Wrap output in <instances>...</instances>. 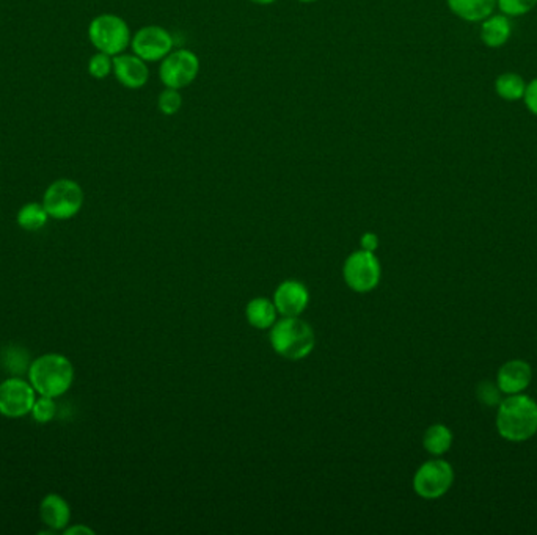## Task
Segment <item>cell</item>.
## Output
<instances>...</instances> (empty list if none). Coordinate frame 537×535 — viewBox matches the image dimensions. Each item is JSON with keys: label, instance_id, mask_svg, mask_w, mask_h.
<instances>
[{"label": "cell", "instance_id": "5", "mask_svg": "<svg viewBox=\"0 0 537 535\" xmlns=\"http://www.w3.org/2000/svg\"><path fill=\"white\" fill-rule=\"evenodd\" d=\"M43 206L49 218L69 220L81 212L84 191L73 179H57L44 192Z\"/></svg>", "mask_w": 537, "mask_h": 535}, {"label": "cell", "instance_id": "19", "mask_svg": "<svg viewBox=\"0 0 537 535\" xmlns=\"http://www.w3.org/2000/svg\"><path fill=\"white\" fill-rule=\"evenodd\" d=\"M49 220L43 203H27L19 210L16 222L24 231H38Z\"/></svg>", "mask_w": 537, "mask_h": 535}, {"label": "cell", "instance_id": "3", "mask_svg": "<svg viewBox=\"0 0 537 535\" xmlns=\"http://www.w3.org/2000/svg\"><path fill=\"white\" fill-rule=\"evenodd\" d=\"M271 344L280 357L299 361L309 357L315 349V332L305 320L283 317L272 325Z\"/></svg>", "mask_w": 537, "mask_h": 535}, {"label": "cell", "instance_id": "4", "mask_svg": "<svg viewBox=\"0 0 537 535\" xmlns=\"http://www.w3.org/2000/svg\"><path fill=\"white\" fill-rule=\"evenodd\" d=\"M88 38L98 52L115 57L126 52L130 46V29L118 14H99L88 25Z\"/></svg>", "mask_w": 537, "mask_h": 535}, {"label": "cell", "instance_id": "24", "mask_svg": "<svg viewBox=\"0 0 537 535\" xmlns=\"http://www.w3.org/2000/svg\"><path fill=\"white\" fill-rule=\"evenodd\" d=\"M4 355L13 358V361L12 360L10 361H4L6 370H12V374L21 376L22 370H29L31 363H29L27 352L22 351V349H16V347H10V349H6V352H4Z\"/></svg>", "mask_w": 537, "mask_h": 535}, {"label": "cell", "instance_id": "27", "mask_svg": "<svg viewBox=\"0 0 537 535\" xmlns=\"http://www.w3.org/2000/svg\"><path fill=\"white\" fill-rule=\"evenodd\" d=\"M524 99H525V104L526 107H528V111H532L533 115H536L537 117V79L532 80V82L526 85Z\"/></svg>", "mask_w": 537, "mask_h": 535}, {"label": "cell", "instance_id": "14", "mask_svg": "<svg viewBox=\"0 0 537 535\" xmlns=\"http://www.w3.org/2000/svg\"><path fill=\"white\" fill-rule=\"evenodd\" d=\"M40 518L49 530L63 532L71 522V507L63 496L49 493L40 504Z\"/></svg>", "mask_w": 537, "mask_h": 535}, {"label": "cell", "instance_id": "6", "mask_svg": "<svg viewBox=\"0 0 537 535\" xmlns=\"http://www.w3.org/2000/svg\"><path fill=\"white\" fill-rule=\"evenodd\" d=\"M200 58L189 49H174L159 65V77L166 88L183 90L195 82Z\"/></svg>", "mask_w": 537, "mask_h": 535}, {"label": "cell", "instance_id": "23", "mask_svg": "<svg viewBox=\"0 0 537 535\" xmlns=\"http://www.w3.org/2000/svg\"><path fill=\"white\" fill-rule=\"evenodd\" d=\"M88 73L94 79L103 80L113 73V57L107 56L104 52H98L88 62Z\"/></svg>", "mask_w": 537, "mask_h": 535}, {"label": "cell", "instance_id": "7", "mask_svg": "<svg viewBox=\"0 0 537 535\" xmlns=\"http://www.w3.org/2000/svg\"><path fill=\"white\" fill-rule=\"evenodd\" d=\"M343 275L351 290L363 294L376 290L379 286L382 278V267L374 253L360 250L346 259Z\"/></svg>", "mask_w": 537, "mask_h": 535}, {"label": "cell", "instance_id": "10", "mask_svg": "<svg viewBox=\"0 0 537 535\" xmlns=\"http://www.w3.org/2000/svg\"><path fill=\"white\" fill-rule=\"evenodd\" d=\"M172 33L161 25H145L132 35L130 49L147 63L162 62L174 50Z\"/></svg>", "mask_w": 537, "mask_h": 535}, {"label": "cell", "instance_id": "18", "mask_svg": "<svg viewBox=\"0 0 537 535\" xmlns=\"http://www.w3.org/2000/svg\"><path fill=\"white\" fill-rule=\"evenodd\" d=\"M451 444H452V432L446 425L434 424L425 432L423 446L433 456H443L450 450Z\"/></svg>", "mask_w": 537, "mask_h": 535}, {"label": "cell", "instance_id": "30", "mask_svg": "<svg viewBox=\"0 0 537 535\" xmlns=\"http://www.w3.org/2000/svg\"><path fill=\"white\" fill-rule=\"evenodd\" d=\"M248 2L256 4V5H272V4H275L277 0H248Z\"/></svg>", "mask_w": 537, "mask_h": 535}, {"label": "cell", "instance_id": "31", "mask_svg": "<svg viewBox=\"0 0 537 535\" xmlns=\"http://www.w3.org/2000/svg\"><path fill=\"white\" fill-rule=\"evenodd\" d=\"M297 2H300V4H315L318 0H297Z\"/></svg>", "mask_w": 537, "mask_h": 535}, {"label": "cell", "instance_id": "22", "mask_svg": "<svg viewBox=\"0 0 537 535\" xmlns=\"http://www.w3.org/2000/svg\"><path fill=\"white\" fill-rule=\"evenodd\" d=\"M31 416L40 423V424H48L52 419L56 418L57 404L54 397H46V396H40L33 404L31 408Z\"/></svg>", "mask_w": 537, "mask_h": 535}, {"label": "cell", "instance_id": "25", "mask_svg": "<svg viewBox=\"0 0 537 535\" xmlns=\"http://www.w3.org/2000/svg\"><path fill=\"white\" fill-rule=\"evenodd\" d=\"M497 5L503 14L522 16L537 5V0H497Z\"/></svg>", "mask_w": 537, "mask_h": 535}, {"label": "cell", "instance_id": "29", "mask_svg": "<svg viewBox=\"0 0 537 535\" xmlns=\"http://www.w3.org/2000/svg\"><path fill=\"white\" fill-rule=\"evenodd\" d=\"M63 534H67V535H79V534H84V535H93L94 534V531L90 530V528H87V526H84V524H76V526H73V528H65V530H63Z\"/></svg>", "mask_w": 537, "mask_h": 535}, {"label": "cell", "instance_id": "16", "mask_svg": "<svg viewBox=\"0 0 537 535\" xmlns=\"http://www.w3.org/2000/svg\"><path fill=\"white\" fill-rule=\"evenodd\" d=\"M511 33H513L511 22L503 14L488 16L482 22L481 40L482 43L488 48H500L503 44H506Z\"/></svg>", "mask_w": 537, "mask_h": 535}, {"label": "cell", "instance_id": "15", "mask_svg": "<svg viewBox=\"0 0 537 535\" xmlns=\"http://www.w3.org/2000/svg\"><path fill=\"white\" fill-rule=\"evenodd\" d=\"M446 4L457 18L478 22L488 19L494 13L497 0H446Z\"/></svg>", "mask_w": 537, "mask_h": 535}, {"label": "cell", "instance_id": "9", "mask_svg": "<svg viewBox=\"0 0 537 535\" xmlns=\"http://www.w3.org/2000/svg\"><path fill=\"white\" fill-rule=\"evenodd\" d=\"M37 391L21 377H10L0 383V415L5 418H24L31 415Z\"/></svg>", "mask_w": 537, "mask_h": 535}, {"label": "cell", "instance_id": "28", "mask_svg": "<svg viewBox=\"0 0 537 535\" xmlns=\"http://www.w3.org/2000/svg\"><path fill=\"white\" fill-rule=\"evenodd\" d=\"M360 245H362V250L374 253L379 246V237L374 233H364L360 239Z\"/></svg>", "mask_w": 537, "mask_h": 535}, {"label": "cell", "instance_id": "1", "mask_svg": "<svg viewBox=\"0 0 537 535\" xmlns=\"http://www.w3.org/2000/svg\"><path fill=\"white\" fill-rule=\"evenodd\" d=\"M497 431L501 438L522 443L537 433V402L525 394H511L497 412Z\"/></svg>", "mask_w": 537, "mask_h": 535}, {"label": "cell", "instance_id": "26", "mask_svg": "<svg viewBox=\"0 0 537 535\" xmlns=\"http://www.w3.org/2000/svg\"><path fill=\"white\" fill-rule=\"evenodd\" d=\"M476 396L478 400L486 406H500L501 389L494 382H481L476 388Z\"/></svg>", "mask_w": 537, "mask_h": 535}, {"label": "cell", "instance_id": "11", "mask_svg": "<svg viewBox=\"0 0 537 535\" xmlns=\"http://www.w3.org/2000/svg\"><path fill=\"white\" fill-rule=\"evenodd\" d=\"M309 302V290L296 280H288L278 286L273 296V305L283 317H299Z\"/></svg>", "mask_w": 537, "mask_h": 535}, {"label": "cell", "instance_id": "12", "mask_svg": "<svg viewBox=\"0 0 537 535\" xmlns=\"http://www.w3.org/2000/svg\"><path fill=\"white\" fill-rule=\"evenodd\" d=\"M113 76L121 85L139 90L149 80V68L145 60L136 54H120L113 57Z\"/></svg>", "mask_w": 537, "mask_h": 535}, {"label": "cell", "instance_id": "21", "mask_svg": "<svg viewBox=\"0 0 537 535\" xmlns=\"http://www.w3.org/2000/svg\"><path fill=\"white\" fill-rule=\"evenodd\" d=\"M183 107V94L175 88H166L162 90L159 98H157V109L166 117H174Z\"/></svg>", "mask_w": 537, "mask_h": 535}, {"label": "cell", "instance_id": "2", "mask_svg": "<svg viewBox=\"0 0 537 535\" xmlns=\"http://www.w3.org/2000/svg\"><path fill=\"white\" fill-rule=\"evenodd\" d=\"M29 382L38 396L62 397L75 383V366L62 353H44L29 366Z\"/></svg>", "mask_w": 537, "mask_h": 535}, {"label": "cell", "instance_id": "20", "mask_svg": "<svg viewBox=\"0 0 537 535\" xmlns=\"http://www.w3.org/2000/svg\"><path fill=\"white\" fill-rule=\"evenodd\" d=\"M495 90L500 98L506 101H519L525 94V80L515 73H506V75L498 76V79L495 80Z\"/></svg>", "mask_w": 537, "mask_h": 535}, {"label": "cell", "instance_id": "8", "mask_svg": "<svg viewBox=\"0 0 537 535\" xmlns=\"http://www.w3.org/2000/svg\"><path fill=\"white\" fill-rule=\"evenodd\" d=\"M454 482V469L442 459L423 463L415 473L414 490L420 498L439 499L450 492Z\"/></svg>", "mask_w": 537, "mask_h": 535}, {"label": "cell", "instance_id": "13", "mask_svg": "<svg viewBox=\"0 0 537 535\" xmlns=\"http://www.w3.org/2000/svg\"><path fill=\"white\" fill-rule=\"evenodd\" d=\"M533 379V370L530 364L524 360H509L507 363L501 366L497 376V385L501 393L519 394L530 387Z\"/></svg>", "mask_w": 537, "mask_h": 535}, {"label": "cell", "instance_id": "17", "mask_svg": "<svg viewBox=\"0 0 537 535\" xmlns=\"http://www.w3.org/2000/svg\"><path fill=\"white\" fill-rule=\"evenodd\" d=\"M277 308L273 302L264 297H256L254 300H250L246 308L248 324L258 330L272 328V325L277 322Z\"/></svg>", "mask_w": 537, "mask_h": 535}]
</instances>
